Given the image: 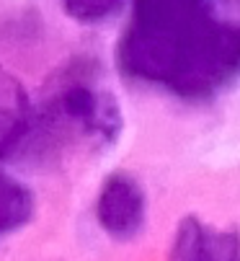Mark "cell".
<instances>
[{"label":"cell","instance_id":"5b68a950","mask_svg":"<svg viewBox=\"0 0 240 261\" xmlns=\"http://www.w3.org/2000/svg\"><path fill=\"white\" fill-rule=\"evenodd\" d=\"M171 261H240V238L189 217L178 228Z\"/></svg>","mask_w":240,"mask_h":261},{"label":"cell","instance_id":"6da1fadb","mask_svg":"<svg viewBox=\"0 0 240 261\" xmlns=\"http://www.w3.org/2000/svg\"><path fill=\"white\" fill-rule=\"evenodd\" d=\"M116 60L140 83L212 96L240 75V26L220 13V0H132Z\"/></svg>","mask_w":240,"mask_h":261},{"label":"cell","instance_id":"52a82bcc","mask_svg":"<svg viewBox=\"0 0 240 261\" xmlns=\"http://www.w3.org/2000/svg\"><path fill=\"white\" fill-rule=\"evenodd\" d=\"M124 0H62L65 11L83 23H96L103 21L106 16H111Z\"/></svg>","mask_w":240,"mask_h":261},{"label":"cell","instance_id":"277c9868","mask_svg":"<svg viewBox=\"0 0 240 261\" xmlns=\"http://www.w3.org/2000/svg\"><path fill=\"white\" fill-rule=\"evenodd\" d=\"M34 109L23 83L0 67V161L23 158L34 127Z\"/></svg>","mask_w":240,"mask_h":261},{"label":"cell","instance_id":"3957f363","mask_svg":"<svg viewBox=\"0 0 240 261\" xmlns=\"http://www.w3.org/2000/svg\"><path fill=\"white\" fill-rule=\"evenodd\" d=\"M101 228L114 238H132L145 222V194L129 173H111L96 202Z\"/></svg>","mask_w":240,"mask_h":261},{"label":"cell","instance_id":"8992f818","mask_svg":"<svg viewBox=\"0 0 240 261\" xmlns=\"http://www.w3.org/2000/svg\"><path fill=\"white\" fill-rule=\"evenodd\" d=\"M34 215V197L29 186L0 171V238L21 230Z\"/></svg>","mask_w":240,"mask_h":261},{"label":"cell","instance_id":"7a4b0ae2","mask_svg":"<svg viewBox=\"0 0 240 261\" xmlns=\"http://www.w3.org/2000/svg\"><path fill=\"white\" fill-rule=\"evenodd\" d=\"M122 127L114 98L83 70H70L34 109V127L23 158L47 161L65 147L111 142Z\"/></svg>","mask_w":240,"mask_h":261}]
</instances>
